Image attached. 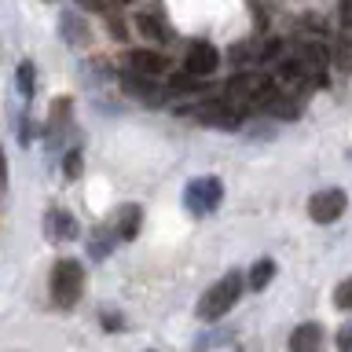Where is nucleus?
<instances>
[{
	"label": "nucleus",
	"instance_id": "obj_20",
	"mask_svg": "<svg viewBox=\"0 0 352 352\" xmlns=\"http://www.w3.org/2000/svg\"><path fill=\"white\" fill-rule=\"evenodd\" d=\"M338 349H341V352H352V327H345V330L338 334Z\"/></svg>",
	"mask_w": 352,
	"mask_h": 352
},
{
	"label": "nucleus",
	"instance_id": "obj_12",
	"mask_svg": "<svg viewBox=\"0 0 352 352\" xmlns=\"http://www.w3.org/2000/svg\"><path fill=\"white\" fill-rule=\"evenodd\" d=\"M132 66H136L140 74H151V77H158V74H165V63L158 52H132Z\"/></svg>",
	"mask_w": 352,
	"mask_h": 352
},
{
	"label": "nucleus",
	"instance_id": "obj_4",
	"mask_svg": "<svg viewBox=\"0 0 352 352\" xmlns=\"http://www.w3.org/2000/svg\"><path fill=\"white\" fill-rule=\"evenodd\" d=\"M220 198H224V184H220L217 176H198V180L187 184L184 206L191 209L195 217H206V213H213V209L220 206Z\"/></svg>",
	"mask_w": 352,
	"mask_h": 352
},
{
	"label": "nucleus",
	"instance_id": "obj_13",
	"mask_svg": "<svg viewBox=\"0 0 352 352\" xmlns=\"http://www.w3.org/2000/svg\"><path fill=\"white\" fill-rule=\"evenodd\" d=\"M15 85H19V96L22 99H33V92H37V70H33V63H19L15 70Z\"/></svg>",
	"mask_w": 352,
	"mask_h": 352
},
{
	"label": "nucleus",
	"instance_id": "obj_1",
	"mask_svg": "<svg viewBox=\"0 0 352 352\" xmlns=\"http://www.w3.org/2000/svg\"><path fill=\"white\" fill-rule=\"evenodd\" d=\"M239 294H242V275H239V272H228L224 279H217V283L206 290L202 301H198V319H206V323L224 319L231 308H235Z\"/></svg>",
	"mask_w": 352,
	"mask_h": 352
},
{
	"label": "nucleus",
	"instance_id": "obj_17",
	"mask_svg": "<svg viewBox=\"0 0 352 352\" xmlns=\"http://www.w3.org/2000/svg\"><path fill=\"white\" fill-rule=\"evenodd\" d=\"M136 26H140V33H143V37H151V41H165V33H162V26H158L154 19L140 15V19H136Z\"/></svg>",
	"mask_w": 352,
	"mask_h": 352
},
{
	"label": "nucleus",
	"instance_id": "obj_6",
	"mask_svg": "<svg viewBox=\"0 0 352 352\" xmlns=\"http://www.w3.org/2000/svg\"><path fill=\"white\" fill-rule=\"evenodd\" d=\"M195 118L202 125H213V129H239L242 125V110L231 103V99H209L195 110Z\"/></svg>",
	"mask_w": 352,
	"mask_h": 352
},
{
	"label": "nucleus",
	"instance_id": "obj_15",
	"mask_svg": "<svg viewBox=\"0 0 352 352\" xmlns=\"http://www.w3.org/2000/svg\"><path fill=\"white\" fill-rule=\"evenodd\" d=\"M118 235H107V231H96V239H92V246H88V257L92 261H103L107 257V250H110V242H114Z\"/></svg>",
	"mask_w": 352,
	"mask_h": 352
},
{
	"label": "nucleus",
	"instance_id": "obj_14",
	"mask_svg": "<svg viewBox=\"0 0 352 352\" xmlns=\"http://www.w3.org/2000/svg\"><path fill=\"white\" fill-rule=\"evenodd\" d=\"M272 275H275V261H268V257H264V261H257V264H253V272H250V290H264V286H268L272 283Z\"/></svg>",
	"mask_w": 352,
	"mask_h": 352
},
{
	"label": "nucleus",
	"instance_id": "obj_10",
	"mask_svg": "<svg viewBox=\"0 0 352 352\" xmlns=\"http://www.w3.org/2000/svg\"><path fill=\"white\" fill-rule=\"evenodd\" d=\"M319 338H323V330H319V323H301L290 334V349L294 352H312L319 345Z\"/></svg>",
	"mask_w": 352,
	"mask_h": 352
},
{
	"label": "nucleus",
	"instance_id": "obj_21",
	"mask_svg": "<svg viewBox=\"0 0 352 352\" xmlns=\"http://www.w3.org/2000/svg\"><path fill=\"white\" fill-rule=\"evenodd\" d=\"M30 136H33V125H30V118H22V125H19V140H22V143H30Z\"/></svg>",
	"mask_w": 352,
	"mask_h": 352
},
{
	"label": "nucleus",
	"instance_id": "obj_3",
	"mask_svg": "<svg viewBox=\"0 0 352 352\" xmlns=\"http://www.w3.org/2000/svg\"><path fill=\"white\" fill-rule=\"evenodd\" d=\"M81 286H85V268L81 264H77L74 257L55 261V268H52V297H55V305H63V308L77 305Z\"/></svg>",
	"mask_w": 352,
	"mask_h": 352
},
{
	"label": "nucleus",
	"instance_id": "obj_8",
	"mask_svg": "<svg viewBox=\"0 0 352 352\" xmlns=\"http://www.w3.org/2000/svg\"><path fill=\"white\" fill-rule=\"evenodd\" d=\"M44 231H48V239H77V220L66 209H52L44 217Z\"/></svg>",
	"mask_w": 352,
	"mask_h": 352
},
{
	"label": "nucleus",
	"instance_id": "obj_19",
	"mask_svg": "<svg viewBox=\"0 0 352 352\" xmlns=\"http://www.w3.org/2000/svg\"><path fill=\"white\" fill-rule=\"evenodd\" d=\"M334 305H338V308H352V279H345V283L334 290Z\"/></svg>",
	"mask_w": 352,
	"mask_h": 352
},
{
	"label": "nucleus",
	"instance_id": "obj_23",
	"mask_svg": "<svg viewBox=\"0 0 352 352\" xmlns=\"http://www.w3.org/2000/svg\"><path fill=\"white\" fill-rule=\"evenodd\" d=\"M341 22H345V26H352V0H345V4H341Z\"/></svg>",
	"mask_w": 352,
	"mask_h": 352
},
{
	"label": "nucleus",
	"instance_id": "obj_7",
	"mask_svg": "<svg viewBox=\"0 0 352 352\" xmlns=\"http://www.w3.org/2000/svg\"><path fill=\"white\" fill-rule=\"evenodd\" d=\"M220 66V52L213 48L209 41H195L191 48H187V59H184V70L191 77H209Z\"/></svg>",
	"mask_w": 352,
	"mask_h": 352
},
{
	"label": "nucleus",
	"instance_id": "obj_22",
	"mask_svg": "<svg viewBox=\"0 0 352 352\" xmlns=\"http://www.w3.org/2000/svg\"><path fill=\"white\" fill-rule=\"evenodd\" d=\"M77 4H81V8H88V11H107V4H103V0H77Z\"/></svg>",
	"mask_w": 352,
	"mask_h": 352
},
{
	"label": "nucleus",
	"instance_id": "obj_11",
	"mask_svg": "<svg viewBox=\"0 0 352 352\" xmlns=\"http://www.w3.org/2000/svg\"><path fill=\"white\" fill-rule=\"evenodd\" d=\"M136 231H140V206L136 202H129V206H121V213H118V239H136Z\"/></svg>",
	"mask_w": 352,
	"mask_h": 352
},
{
	"label": "nucleus",
	"instance_id": "obj_2",
	"mask_svg": "<svg viewBox=\"0 0 352 352\" xmlns=\"http://www.w3.org/2000/svg\"><path fill=\"white\" fill-rule=\"evenodd\" d=\"M272 81L264 74H239V77H231L228 81V92H224V99H231L239 110H253V107H264L268 103V96H272Z\"/></svg>",
	"mask_w": 352,
	"mask_h": 352
},
{
	"label": "nucleus",
	"instance_id": "obj_9",
	"mask_svg": "<svg viewBox=\"0 0 352 352\" xmlns=\"http://www.w3.org/2000/svg\"><path fill=\"white\" fill-rule=\"evenodd\" d=\"M125 88L136 99H147V103H162V92H158V85H154V77L151 74H129V81H125Z\"/></svg>",
	"mask_w": 352,
	"mask_h": 352
},
{
	"label": "nucleus",
	"instance_id": "obj_18",
	"mask_svg": "<svg viewBox=\"0 0 352 352\" xmlns=\"http://www.w3.org/2000/svg\"><path fill=\"white\" fill-rule=\"evenodd\" d=\"M63 173H66V180H77L81 176V151H70L63 158Z\"/></svg>",
	"mask_w": 352,
	"mask_h": 352
},
{
	"label": "nucleus",
	"instance_id": "obj_16",
	"mask_svg": "<svg viewBox=\"0 0 352 352\" xmlns=\"http://www.w3.org/2000/svg\"><path fill=\"white\" fill-rule=\"evenodd\" d=\"M334 59L341 70H352V37H341L338 48H334Z\"/></svg>",
	"mask_w": 352,
	"mask_h": 352
},
{
	"label": "nucleus",
	"instance_id": "obj_5",
	"mask_svg": "<svg viewBox=\"0 0 352 352\" xmlns=\"http://www.w3.org/2000/svg\"><path fill=\"white\" fill-rule=\"evenodd\" d=\"M345 206H349L345 191H341V187H327V191L308 198V217H312L316 224H334V220L345 213Z\"/></svg>",
	"mask_w": 352,
	"mask_h": 352
},
{
	"label": "nucleus",
	"instance_id": "obj_24",
	"mask_svg": "<svg viewBox=\"0 0 352 352\" xmlns=\"http://www.w3.org/2000/svg\"><path fill=\"white\" fill-rule=\"evenodd\" d=\"M103 327H107V330H121V319H114V316H103Z\"/></svg>",
	"mask_w": 352,
	"mask_h": 352
}]
</instances>
